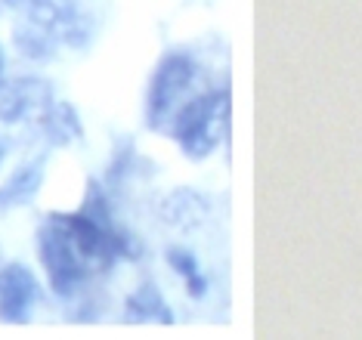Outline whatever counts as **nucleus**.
Wrapping results in <instances>:
<instances>
[{"label": "nucleus", "mask_w": 362, "mask_h": 340, "mask_svg": "<svg viewBox=\"0 0 362 340\" xmlns=\"http://www.w3.org/2000/svg\"><path fill=\"white\" fill-rule=\"evenodd\" d=\"M35 300H37V279L31 276L28 266L10 263V266L0 269V322H10V325L25 322Z\"/></svg>", "instance_id": "6"}, {"label": "nucleus", "mask_w": 362, "mask_h": 340, "mask_svg": "<svg viewBox=\"0 0 362 340\" xmlns=\"http://www.w3.org/2000/svg\"><path fill=\"white\" fill-rule=\"evenodd\" d=\"M4 4H13L16 6V4H22V0H4Z\"/></svg>", "instance_id": "16"}, {"label": "nucleus", "mask_w": 362, "mask_h": 340, "mask_svg": "<svg viewBox=\"0 0 362 340\" xmlns=\"http://www.w3.org/2000/svg\"><path fill=\"white\" fill-rule=\"evenodd\" d=\"M40 182H44V161H31L25 168H19L4 186H0V211L28 204L31 198L37 195Z\"/></svg>", "instance_id": "8"}, {"label": "nucleus", "mask_w": 362, "mask_h": 340, "mask_svg": "<svg viewBox=\"0 0 362 340\" xmlns=\"http://www.w3.org/2000/svg\"><path fill=\"white\" fill-rule=\"evenodd\" d=\"M37 247H40V260H44L47 279H50V288L59 297H71L81 288V281L87 279V263L84 257L78 254L75 242H71L69 229L62 226V220L47 223L44 229L37 232Z\"/></svg>", "instance_id": "2"}, {"label": "nucleus", "mask_w": 362, "mask_h": 340, "mask_svg": "<svg viewBox=\"0 0 362 340\" xmlns=\"http://www.w3.org/2000/svg\"><path fill=\"white\" fill-rule=\"evenodd\" d=\"M44 130L56 146L81 139V121H78V115H75L71 105H53L50 115H47V121H44Z\"/></svg>", "instance_id": "12"}, {"label": "nucleus", "mask_w": 362, "mask_h": 340, "mask_svg": "<svg viewBox=\"0 0 362 340\" xmlns=\"http://www.w3.org/2000/svg\"><path fill=\"white\" fill-rule=\"evenodd\" d=\"M127 322H158V325H170L174 316H170L168 303L158 294V288L146 281L143 288H136V294L127 297Z\"/></svg>", "instance_id": "9"}, {"label": "nucleus", "mask_w": 362, "mask_h": 340, "mask_svg": "<svg viewBox=\"0 0 362 340\" xmlns=\"http://www.w3.org/2000/svg\"><path fill=\"white\" fill-rule=\"evenodd\" d=\"M164 217L174 226H195V223L204 220V198L189 192V189H180L164 204Z\"/></svg>", "instance_id": "10"}, {"label": "nucleus", "mask_w": 362, "mask_h": 340, "mask_svg": "<svg viewBox=\"0 0 362 340\" xmlns=\"http://www.w3.org/2000/svg\"><path fill=\"white\" fill-rule=\"evenodd\" d=\"M0 71H4V49H0Z\"/></svg>", "instance_id": "15"}, {"label": "nucleus", "mask_w": 362, "mask_h": 340, "mask_svg": "<svg viewBox=\"0 0 362 340\" xmlns=\"http://www.w3.org/2000/svg\"><path fill=\"white\" fill-rule=\"evenodd\" d=\"M168 263H170V269L180 272V276L186 279V288H189V294L192 297H202L204 294V279H202V272H199V263H195V257L189 254V251H168Z\"/></svg>", "instance_id": "13"}, {"label": "nucleus", "mask_w": 362, "mask_h": 340, "mask_svg": "<svg viewBox=\"0 0 362 340\" xmlns=\"http://www.w3.org/2000/svg\"><path fill=\"white\" fill-rule=\"evenodd\" d=\"M50 109H53V93L44 81L22 78V81H10V84H0V136H19V130L44 124Z\"/></svg>", "instance_id": "3"}, {"label": "nucleus", "mask_w": 362, "mask_h": 340, "mask_svg": "<svg viewBox=\"0 0 362 340\" xmlns=\"http://www.w3.org/2000/svg\"><path fill=\"white\" fill-rule=\"evenodd\" d=\"M56 44H59V40L31 19H28L25 28H22V25L16 28V47H19L25 56H31V59H50L56 53Z\"/></svg>", "instance_id": "11"}, {"label": "nucleus", "mask_w": 362, "mask_h": 340, "mask_svg": "<svg viewBox=\"0 0 362 340\" xmlns=\"http://www.w3.org/2000/svg\"><path fill=\"white\" fill-rule=\"evenodd\" d=\"M226 121H229V93L223 90V93H208L183 105L177 112L174 124H170V134L183 146L189 158H204L223 139Z\"/></svg>", "instance_id": "1"}, {"label": "nucleus", "mask_w": 362, "mask_h": 340, "mask_svg": "<svg viewBox=\"0 0 362 340\" xmlns=\"http://www.w3.org/2000/svg\"><path fill=\"white\" fill-rule=\"evenodd\" d=\"M31 22L47 28L56 40H75V35H84L81 13L75 0H31Z\"/></svg>", "instance_id": "7"}, {"label": "nucleus", "mask_w": 362, "mask_h": 340, "mask_svg": "<svg viewBox=\"0 0 362 340\" xmlns=\"http://www.w3.org/2000/svg\"><path fill=\"white\" fill-rule=\"evenodd\" d=\"M62 226L69 229L71 242H75L78 254L84 257L87 269L90 272H100V269H109L121 254H124V238L112 229L109 223V213L105 211H81L75 217H59Z\"/></svg>", "instance_id": "4"}, {"label": "nucleus", "mask_w": 362, "mask_h": 340, "mask_svg": "<svg viewBox=\"0 0 362 340\" xmlns=\"http://www.w3.org/2000/svg\"><path fill=\"white\" fill-rule=\"evenodd\" d=\"M192 78H195L192 59H186V56H180V53L161 59V65L152 74V84H149V121L155 127L177 109L180 96L189 90Z\"/></svg>", "instance_id": "5"}, {"label": "nucleus", "mask_w": 362, "mask_h": 340, "mask_svg": "<svg viewBox=\"0 0 362 340\" xmlns=\"http://www.w3.org/2000/svg\"><path fill=\"white\" fill-rule=\"evenodd\" d=\"M4 155H6V146L0 143V164H4Z\"/></svg>", "instance_id": "14"}]
</instances>
